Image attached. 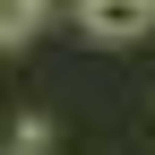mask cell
<instances>
[{
  "mask_svg": "<svg viewBox=\"0 0 155 155\" xmlns=\"http://www.w3.org/2000/svg\"><path fill=\"white\" fill-rule=\"evenodd\" d=\"M86 43H147L155 35V0H78Z\"/></svg>",
  "mask_w": 155,
  "mask_h": 155,
  "instance_id": "obj_1",
  "label": "cell"
},
{
  "mask_svg": "<svg viewBox=\"0 0 155 155\" xmlns=\"http://www.w3.org/2000/svg\"><path fill=\"white\" fill-rule=\"evenodd\" d=\"M43 9H52V0H0V43H26Z\"/></svg>",
  "mask_w": 155,
  "mask_h": 155,
  "instance_id": "obj_2",
  "label": "cell"
}]
</instances>
